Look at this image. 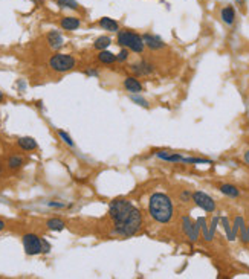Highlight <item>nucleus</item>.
<instances>
[{
	"instance_id": "f8f14e48",
	"label": "nucleus",
	"mask_w": 249,
	"mask_h": 279,
	"mask_svg": "<svg viewBox=\"0 0 249 279\" xmlns=\"http://www.w3.org/2000/svg\"><path fill=\"white\" fill-rule=\"evenodd\" d=\"M122 86L126 89V92H129L130 95H134V93H142L144 92V87L141 84V81L138 79V76H126L122 81Z\"/></svg>"
},
{
	"instance_id": "5701e85b",
	"label": "nucleus",
	"mask_w": 249,
	"mask_h": 279,
	"mask_svg": "<svg viewBox=\"0 0 249 279\" xmlns=\"http://www.w3.org/2000/svg\"><path fill=\"white\" fill-rule=\"evenodd\" d=\"M130 99H132V102H134L139 107H144V109H149L150 107L149 101H147L144 96H141V93H134V95H130Z\"/></svg>"
},
{
	"instance_id": "f3484780",
	"label": "nucleus",
	"mask_w": 249,
	"mask_h": 279,
	"mask_svg": "<svg viewBox=\"0 0 249 279\" xmlns=\"http://www.w3.org/2000/svg\"><path fill=\"white\" fill-rule=\"evenodd\" d=\"M17 145L23 149V151H36L38 148L37 141L34 137L25 136V137H19L17 139Z\"/></svg>"
},
{
	"instance_id": "ddd939ff",
	"label": "nucleus",
	"mask_w": 249,
	"mask_h": 279,
	"mask_svg": "<svg viewBox=\"0 0 249 279\" xmlns=\"http://www.w3.org/2000/svg\"><path fill=\"white\" fill-rule=\"evenodd\" d=\"M220 19H222V21L225 23V25L232 26L234 21H235V8L232 5L223 6L222 11H220Z\"/></svg>"
},
{
	"instance_id": "7c9ffc66",
	"label": "nucleus",
	"mask_w": 249,
	"mask_h": 279,
	"mask_svg": "<svg viewBox=\"0 0 249 279\" xmlns=\"http://www.w3.org/2000/svg\"><path fill=\"white\" fill-rule=\"evenodd\" d=\"M243 160H245V164L249 165V149L245 151V154H243Z\"/></svg>"
},
{
	"instance_id": "72a5a7b5",
	"label": "nucleus",
	"mask_w": 249,
	"mask_h": 279,
	"mask_svg": "<svg viewBox=\"0 0 249 279\" xmlns=\"http://www.w3.org/2000/svg\"><path fill=\"white\" fill-rule=\"evenodd\" d=\"M246 2V0H235V3H239V5H243Z\"/></svg>"
},
{
	"instance_id": "20e7f679",
	"label": "nucleus",
	"mask_w": 249,
	"mask_h": 279,
	"mask_svg": "<svg viewBox=\"0 0 249 279\" xmlns=\"http://www.w3.org/2000/svg\"><path fill=\"white\" fill-rule=\"evenodd\" d=\"M134 207L136 206L127 199H115L109 205V218L112 220L113 224L122 223L124 220L129 218V215L133 212Z\"/></svg>"
},
{
	"instance_id": "b1692460",
	"label": "nucleus",
	"mask_w": 249,
	"mask_h": 279,
	"mask_svg": "<svg viewBox=\"0 0 249 279\" xmlns=\"http://www.w3.org/2000/svg\"><path fill=\"white\" fill-rule=\"evenodd\" d=\"M57 5H58L60 8L74 9V11H77L78 8H80V5H78L77 0H57Z\"/></svg>"
},
{
	"instance_id": "1a4fd4ad",
	"label": "nucleus",
	"mask_w": 249,
	"mask_h": 279,
	"mask_svg": "<svg viewBox=\"0 0 249 279\" xmlns=\"http://www.w3.org/2000/svg\"><path fill=\"white\" fill-rule=\"evenodd\" d=\"M199 229H200L199 223H193L188 215L182 217V230H184V234L187 235V238L190 241H193V242L197 241V238H199Z\"/></svg>"
},
{
	"instance_id": "473e14b6",
	"label": "nucleus",
	"mask_w": 249,
	"mask_h": 279,
	"mask_svg": "<svg viewBox=\"0 0 249 279\" xmlns=\"http://www.w3.org/2000/svg\"><path fill=\"white\" fill-rule=\"evenodd\" d=\"M3 101H5V95H3V92L0 90V104H2Z\"/></svg>"
},
{
	"instance_id": "dca6fc26",
	"label": "nucleus",
	"mask_w": 249,
	"mask_h": 279,
	"mask_svg": "<svg viewBox=\"0 0 249 279\" xmlns=\"http://www.w3.org/2000/svg\"><path fill=\"white\" fill-rule=\"evenodd\" d=\"M60 26L64 31H75L81 26V20L78 17H63L60 20Z\"/></svg>"
},
{
	"instance_id": "7ed1b4c3",
	"label": "nucleus",
	"mask_w": 249,
	"mask_h": 279,
	"mask_svg": "<svg viewBox=\"0 0 249 279\" xmlns=\"http://www.w3.org/2000/svg\"><path fill=\"white\" fill-rule=\"evenodd\" d=\"M116 41L121 48H127L130 52L134 54H142L145 51V43L142 36L132 29H119Z\"/></svg>"
},
{
	"instance_id": "2eb2a0df",
	"label": "nucleus",
	"mask_w": 249,
	"mask_h": 279,
	"mask_svg": "<svg viewBox=\"0 0 249 279\" xmlns=\"http://www.w3.org/2000/svg\"><path fill=\"white\" fill-rule=\"evenodd\" d=\"M46 40H48L49 48L54 49V51H58V49L61 48V46H63V43H64L63 36H61L60 32H57V31H51V32L48 34Z\"/></svg>"
},
{
	"instance_id": "412c9836",
	"label": "nucleus",
	"mask_w": 249,
	"mask_h": 279,
	"mask_svg": "<svg viewBox=\"0 0 249 279\" xmlns=\"http://www.w3.org/2000/svg\"><path fill=\"white\" fill-rule=\"evenodd\" d=\"M46 227L49 230H52V232H60V230H63L66 227V223L63 222L61 218L54 217V218H49L48 222H46Z\"/></svg>"
},
{
	"instance_id": "c85d7f7f",
	"label": "nucleus",
	"mask_w": 249,
	"mask_h": 279,
	"mask_svg": "<svg viewBox=\"0 0 249 279\" xmlns=\"http://www.w3.org/2000/svg\"><path fill=\"white\" fill-rule=\"evenodd\" d=\"M84 74H86L87 76H98V75H99V71H98V69H92V67H90V69H86Z\"/></svg>"
},
{
	"instance_id": "393cba45",
	"label": "nucleus",
	"mask_w": 249,
	"mask_h": 279,
	"mask_svg": "<svg viewBox=\"0 0 249 279\" xmlns=\"http://www.w3.org/2000/svg\"><path fill=\"white\" fill-rule=\"evenodd\" d=\"M129 58H130V51L127 48H121L119 54L116 55V61L118 63H126V61H129Z\"/></svg>"
},
{
	"instance_id": "4be33fe9",
	"label": "nucleus",
	"mask_w": 249,
	"mask_h": 279,
	"mask_svg": "<svg viewBox=\"0 0 249 279\" xmlns=\"http://www.w3.org/2000/svg\"><path fill=\"white\" fill-rule=\"evenodd\" d=\"M112 44V38L109 36H101L94 41V49L96 51H106L109 46Z\"/></svg>"
},
{
	"instance_id": "0eeeda50",
	"label": "nucleus",
	"mask_w": 249,
	"mask_h": 279,
	"mask_svg": "<svg viewBox=\"0 0 249 279\" xmlns=\"http://www.w3.org/2000/svg\"><path fill=\"white\" fill-rule=\"evenodd\" d=\"M193 202L196 206H199L200 209H203V211L208 212V214L216 211V202H214L211 195H208L203 191H194L193 192Z\"/></svg>"
},
{
	"instance_id": "cd10ccee",
	"label": "nucleus",
	"mask_w": 249,
	"mask_h": 279,
	"mask_svg": "<svg viewBox=\"0 0 249 279\" xmlns=\"http://www.w3.org/2000/svg\"><path fill=\"white\" fill-rule=\"evenodd\" d=\"M49 207H57V209H63V207H69V205L66 203H58V202H49L48 203Z\"/></svg>"
},
{
	"instance_id": "a211bd4d",
	"label": "nucleus",
	"mask_w": 249,
	"mask_h": 279,
	"mask_svg": "<svg viewBox=\"0 0 249 279\" xmlns=\"http://www.w3.org/2000/svg\"><path fill=\"white\" fill-rule=\"evenodd\" d=\"M219 189L223 195L230 197V199H237V197L240 195V189L237 188L235 185H231V183H223L219 186Z\"/></svg>"
},
{
	"instance_id": "c756f323",
	"label": "nucleus",
	"mask_w": 249,
	"mask_h": 279,
	"mask_svg": "<svg viewBox=\"0 0 249 279\" xmlns=\"http://www.w3.org/2000/svg\"><path fill=\"white\" fill-rule=\"evenodd\" d=\"M51 249H52V247H51V244L43 238V253H49Z\"/></svg>"
},
{
	"instance_id": "2f4dec72",
	"label": "nucleus",
	"mask_w": 249,
	"mask_h": 279,
	"mask_svg": "<svg viewBox=\"0 0 249 279\" xmlns=\"http://www.w3.org/2000/svg\"><path fill=\"white\" fill-rule=\"evenodd\" d=\"M5 227H6V223L3 222L2 218H0V232H2V230H5Z\"/></svg>"
},
{
	"instance_id": "f257e3e1",
	"label": "nucleus",
	"mask_w": 249,
	"mask_h": 279,
	"mask_svg": "<svg viewBox=\"0 0 249 279\" xmlns=\"http://www.w3.org/2000/svg\"><path fill=\"white\" fill-rule=\"evenodd\" d=\"M149 214L153 222L168 224L174 217V205L170 195L164 192H154L149 199Z\"/></svg>"
},
{
	"instance_id": "a878e982",
	"label": "nucleus",
	"mask_w": 249,
	"mask_h": 279,
	"mask_svg": "<svg viewBox=\"0 0 249 279\" xmlns=\"http://www.w3.org/2000/svg\"><path fill=\"white\" fill-rule=\"evenodd\" d=\"M57 133H58V136L61 137V141L66 144V145H69V147H75V144H74V141H72V137L67 134L66 131H63V130H57Z\"/></svg>"
},
{
	"instance_id": "9b49d317",
	"label": "nucleus",
	"mask_w": 249,
	"mask_h": 279,
	"mask_svg": "<svg viewBox=\"0 0 249 279\" xmlns=\"http://www.w3.org/2000/svg\"><path fill=\"white\" fill-rule=\"evenodd\" d=\"M142 38H144V43H145V48H149L150 51H161L165 48V43L161 37L154 36L152 32H145L142 34Z\"/></svg>"
},
{
	"instance_id": "6e6552de",
	"label": "nucleus",
	"mask_w": 249,
	"mask_h": 279,
	"mask_svg": "<svg viewBox=\"0 0 249 279\" xmlns=\"http://www.w3.org/2000/svg\"><path fill=\"white\" fill-rule=\"evenodd\" d=\"M130 71L134 76H149L152 74H154L156 67L153 63L147 61V60H139L138 63H133L130 66Z\"/></svg>"
},
{
	"instance_id": "423d86ee",
	"label": "nucleus",
	"mask_w": 249,
	"mask_h": 279,
	"mask_svg": "<svg viewBox=\"0 0 249 279\" xmlns=\"http://www.w3.org/2000/svg\"><path fill=\"white\" fill-rule=\"evenodd\" d=\"M21 242H23V249L28 257H36V255L43 253V238H40L37 234H25L21 237Z\"/></svg>"
},
{
	"instance_id": "f704fd0d",
	"label": "nucleus",
	"mask_w": 249,
	"mask_h": 279,
	"mask_svg": "<svg viewBox=\"0 0 249 279\" xmlns=\"http://www.w3.org/2000/svg\"><path fill=\"white\" fill-rule=\"evenodd\" d=\"M34 2H40V0H34Z\"/></svg>"
},
{
	"instance_id": "4468645a",
	"label": "nucleus",
	"mask_w": 249,
	"mask_h": 279,
	"mask_svg": "<svg viewBox=\"0 0 249 279\" xmlns=\"http://www.w3.org/2000/svg\"><path fill=\"white\" fill-rule=\"evenodd\" d=\"M98 26H99L101 29H104V31L116 32V34H118V31L121 29V28H119V23H118L116 20L110 19V17H103V19H99V20H98Z\"/></svg>"
},
{
	"instance_id": "f03ea898",
	"label": "nucleus",
	"mask_w": 249,
	"mask_h": 279,
	"mask_svg": "<svg viewBox=\"0 0 249 279\" xmlns=\"http://www.w3.org/2000/svg\"><path fill=\"white\" fill-rule=\"evenodd\" d=\"M141 226H142V214L138 207H134L127 220H124V222L119 224H113V235H118L122 238H130L138 234Z\"/></svg>"
},
{
	"instance_id": "6ab92c4d",
	"label": "nucleus",
	"mask_w": 249,
	"mask_h": 279,
	"mask_svg": "<svg viewBox=\"0 0 249 279\" xmlns=\"http://www.w3.org/2000/svg\"><path fill=\"white\" fill-rule=\"evenodd\" d=\"M96 60L101 63V64H106V66H110L113 63H116V55L109 52L107 49L106 51H99V54L96 55Z\"/></svg>"
},
{
	"instance_id": "9d476101",
	"label": "nucleus",
	"mask_w": 249,
	"mask_h": 279,
	"mask_svg": "<svg viewBox=\"0 0 249 279\" xmlns=\"http://www.w3.org/2000/svg\"><path fill=\"white\" fill-rule=\"evenodd\" d=\"M153 154L164 162H170V164H184V159H185V156H182L180 153H174V151H168V149H156Z\"/></svg>"
},
{
	"instance_id": "bb28decb",
	"label": "nucleus",
	"mask_w": 249,
	"mask_h": 279,
	"mask_svg": "<svg viewBox=\"0 0 249 279\" xmlns=\"http://www.w3.org/2000/svg\"><path fill=\"white\" fill-rule=\"evenodd\" d=\"M179 200L182 202V203H188L193 200V192L188 191V189H184L182 192L179 194Z\"/></svg>"
},
{
	"instance_id": "39448f33",
	"label": "nucleus",
	"mask_w": 249,
	"mask_h": 279,
	"mask_svg": "<svg viewBox=\"0 0 249 279\" xmlns=\"http://www.w3.org/2000/svg\"><path fill=\"white\" fill-rule=\"evenodd\" d=\"M75 66H77L75 56L69 54H55L49 58V67L55 74H67L74 71Z\"/></svg>"
},
{
	"instance_id": "aec40b11",
	"label": "nucleus",
	"mask_w": 249,
	"mask_h": 279,
	"mask_svg": "<svg viewBox=\"0 0 249 279\" xmlns=\"http://www.w3.org/2000/svg\"><path fill=\"white\" fill-rule=\"evenodd\" d=\"M25 165V159L21 156H11L6 162V167L8 169L11 171H16V169H20L21 167Z\"/></svg>"
}]
</instances>
